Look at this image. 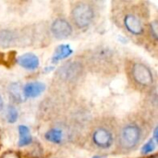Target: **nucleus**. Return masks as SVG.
Returning <instances> with one entry per match:
<instances>
[{
	"instance_id": "6ab92c4d",
	"label": "nucleus",
	"mask_w": 158,
	"mask_h": 158,
	"mask_svg": "<svg viewBox=\"0 0 158 158\" xmlns=\"http://www.w3.org/2000/svg\"><path fill=\"white\" fill-rule=\"evenodd\" d=\"M154 141L156 143H157V128H156L155 131H154Z\"/></svg>"
},
{
	"instance_id": "9d476101",
	"label": "nucleus",
	"mask_w": 158,
	"mask_h": 158,
	"mask_svg": "<svg viewBox=\"0 0 158 158\" xmlns=\"http://www.w3.org/2000/svg\"><path fill=\"white\" fill-rule=\"evenodd\" d=\"M17 41V35L13 31L10 30H2L0 31V47L7 48Z\"/></svg>"
},
{
	"instance_id": "dca6fc26",
	"label": "nucleus",
	"mask_w": 158,
	"mask_h": 158,
	"mask_svg": "<svg viewBox=\"0 0 158 158\" xmlns=\"http://www.w3.org/2000/svg\"><path fill=\"white\" fill-rule=\"evenodd\" d=\"M149 32H150L151 37L156 42L158 39V23L156 19L150 22V24H149Z\"/></svg>"
},
{
	"instance_id": "f3484780",
	"label": "nucleus",
	"mask_w": 158,
	"mask_h": 158,
	"mask_svg": "<svg viewBox=\"0 0 158 158\" xmlns=\"http://www.w3.org/2000/svg\"><path fill=\"white\" fill-rule=\"evenodd\" d=\"M156 149V142L154 140H150L148 143H146L143 148H142V154L143 155H149Z\"/></svg>"
},
{
	"instance_id": "f8f14e48",
	"label": "nucleus",
	"mask_w": 158,
	"mask_h": 158,
	"mask_svg": "<svg viewBox=\"0 0 158 158\" xmlns=\"http://www.w3.org/2000/svg\"><path fill=\"white\" fill-rule=\"evenodd\" d=\"M72 54V49L69 44H61L56 47L54 56H53V62H57L59 60H62L64 58L69 57Z\"/></svg>"
},
{
	"instance_id": "412c9836",
	"label": "nucleus",
	"mask_w": 158,
	"mask_h": 158,
	"mask_svg": "<svg viewBox=\"0 0 158 158\" xmlns=\"http://www.w3.org/2000/svg\"><path fill=\"white\" fill-rule=\"evenodd\" d=\"M93 158H105V157H103V156H94Z\"/></svg>"
},
{
	"instance_id": "4468645a",
	"label": "nucleus",
	"mask_w": 158,
	"mask_h": 158,
	"mask_svg": "<svg viewBox=\"0 0 158 158\" xmlns=\"http://www.w3.org/2000/svg\"><path fill=\"white\" fill-rule=\"evenodd\" d=\"M8 92L9 94L11 96V98L17 102V103H20L23 101V93H22V88L20 86L19 83L18 82H12L9 87H8Z\"/></svg>"
},
{
	"instance_id": "2eb2a0df",
	"label": "nucleus",
	"mask_w": 158,
	"mask_h": 158,
	"mask_svg": "<svg viewBox=\"0 0 158 158\" xmlns=\"http://www.w3.org/2000/svg\"><path fill=\"white\" fill-rule=\"evenodd\" d=\"M6 117V120L8 123L12 124V123H15L17 121L18 117H19V113H18V110L16 109V107L14 106H7Z\"/></svg>"
},
{
	"instance_id": "aec40b11",
	"label": "nucleus",
	"mask_w": 158,
	"mask_h": 158,
	"mask_svg": "<svg viewBox=\"0 0 158 158\" xmlns=\"http://www.w3.org/2000/svg\"><path fill=\"white\" fill-rule=\"evenodd\" d=\"M3 106H4V101H3V98L0 94V111L3 109Z\"/></svg>"
},
{
	"instance_id": "1a4fd4ad",
	"label": "nucleus",
	"mask_w": 158,
	"mask_h": 158,
	"mask_svg": "<svg viewBox=\"0 0 158 158\" xmlns=\"http://www.w3.org/2000/svg\"><path fill=\"white\" fill-rule=\"evenodd\" d=\"M44 83L41 81H31L27 83L22 88V93L25 98H36L41 95L44 92Z\"/></svg>"
},
{
	"instance_id": "0eeeda50",
	"label": "nucleus",
	"mask_w": 158,
	"mask_h": 158,
	"mask_svg": "<svg viewBox=\"0 0 158 158\" xmlns=\"http://www.w3.org/2000/svg\"><path fill=\"white\" fill-rule=\"evenodd\" d=\"M51 32L55 36V38L58 40L67 39L72 34V26L71 24L63 18L56 19L51 24Z\"/></svg>"
},
{
	"instance_id": "6e6552de",
	"label": "nucleus",
	"mask_w": 158,
	"mask_h": 158,
	"mask_svg": "<svg viewBox=\"0 0 158 158\" xmlns=\"http://www.w3.org/2000/svg\"><path fill=\"white\" fill-rule=\"evenodd\" d=\"M17 63L27 70H35L38 69L40 61L36 55L32 53H26L16 58Z\"/></svg>"
},
{
	"instance_id": "7ed1b4c3",
	"label": "nucleus",
	"mask_w": 158,
	"mask_h": 158,
	"mask_svg": "<svg viewBox=\"0 0 158 158\" xmlns=\"http://www.w3.org/2000/svg\"><path fill=\"white\" fill-rule=\"evenodd\" d=\"M130 75L132 81L141 88H149L154 84L152 70L142 62H134L131 66Z\"/></svg>"
},
{
	"instance_id": "39448f33",
	"label": "nucleus",
	"mask_w": 158,
	"mask_h": 158,
	"mask_svg": "<svg viewBox=\"0 0 158 158\" xmlns=\"http://www.w3.org/2000/svg\"><path fill=\"white\" fill-rule=\"evenodd\" d=\"M114 141V134L107 127L98 126L92 132V143L99 149H109L113 145Z\"/></svg>"
},
{
	"instance_id": "f03ea898",
	"label": "nucleus",
	"mask_w": 158,
	"mask_h": 158,
	"mask_svg": "<svg viewBox=\"0 0 158 158\" xmlns=\"http://www.w3.org/2000/svg\"><path fill=\"white\" fill-rule=\"evenodd\" d=\"M71 19L76 27L86 29L94 19V7L87 2H77L71 8Z\"/></svg>"
},
{
	"instance_id": "20e7f679",
	"label": "nucleus",
	"mask_w": 158,
	"mask_h": 158,
	"mask_svg": "<svg viewBox=\"0 0 158 158\" xmlns=\"http://www.w3.org/2000/svg\"><path fill=\"white\" fill-rule=\"evenodd\" d=\"M83 72V65L80 61H69L61 66L57 72V78L62 81H76Z\"/></svg>"
},
{
	"instance_id": "9b49d317",
	"label": "nucleus",
	"mask_w": 158,
	"mask_h": 158,
	"mask_svg": "<svg viewBox=\"0 0 158 158\" xmlns=\"http://www.w3.org/2000/svg\"><path fill=\"white\" fill-rule=\"evenodd\" d=\"M19 147L27 146L31 143L32 138L31 136L30 130L27 126L24 125L19 126Z\"/></svg>"
},
{
	"instance_id": "ddd939ff",
	"label": "nucleus",
	"mask_w": 158,
	"mask_h": 158,
	"mask_svg": "<svg viewBox=\"0 0 158 158\" xmlns=\"http://www.w3.org/2000/svg\"><path fill=\"white\" fill-rule=\"evenodd\" d=\"M44 138L46 141H48L52 143L59 144L62 143L63 132L58 128H52L46 131V133L44 134Z\"/></svg>"
},
{
	"instance_id": "a211bd4d",
	"label": "nucleus",
	"mask_w": 158,
	"mask_h": 158,
	"mask_svg": "<svg viewBox=\"0 0 158 158\" xmlns=\"http://www.w3.org/2000/svg\"><path fill=\"white\" fill-rule=\"evenodd\" d=\"M0 158H20V156H19L18 153L16 152H13V151H8V152H6L4 153Z\"/></svg>"
},
{
	"instance_id": "423d86ee",
	"label": "nucleus",
	"mask_w": 158,
	"mask_h": 158,
	"mask_svg": "<svg viewBox=\"0 0 158 158\" xmlns=\"http://www.w3.org/2000/svg\"><path fill=\"white\" fill-rule=\"evenodd\" d=\"M122 24L125 30L133 36H140L145 31L142 17L135 11L126 12L122 19Z\"/></svg>"
},
{
	"instance_id": "f257e3e1",
	"label": "nucleus",
	"mask_w": 158,
	"mask_h": 158,
	"mask_svg": "<svg viewBox=\"0 0 158 158\" xmlns=\"http://www.w3.org/2000/svg\"><path fill=\"white\" fill-rule=\"evenodd\" d=\"M143 137L142 126L135 121H130L124 124L118 132V146L122 150L131 151L141 143Z\"/></svg>"
}]
</instances>
